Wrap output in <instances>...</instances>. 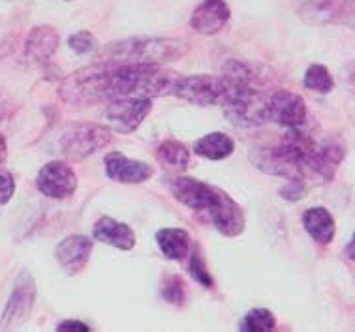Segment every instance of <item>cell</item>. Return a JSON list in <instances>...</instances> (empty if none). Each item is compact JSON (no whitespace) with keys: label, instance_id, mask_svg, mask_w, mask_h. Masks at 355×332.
I'll use <instances>...</instances> for the list:
<instances>
[{"label":"cell","instance_id":"cell-20","mask_svg":"<svg viewBox=\"0 0 355 332\" xmlns=\"http://www.w3.org/2000/svg\"><path fill=\"white\" fill-rule=\"evenodd\" d=\"M156 243L162 254L171 261H181L190 252V235L184 229H160L156 233Z\"/></svg>","mask_w":355,"mask_h":332},{"label":"cell","instance_id":"cell-3","mask_svg":"<svg viewBox=\"0 0 355 332\" xmlns=\"http://www.w3.org/2000/svg\"><path fill=\"white\" fill-rule=\"evenodd\" d=\"M184 42L175 38H130L100 51V62L110 64H166L187 55Z\"/></svg>","mask_w":355,"mask_h":332},{"label":"cell","instance_id":"cell-11","mask_svg":"<svg viewBox=\"0 0 355 332\" xmlns=\"http://www.w3.org/2000/svg\"><path fill=\"white\" fill-rule=\"evenodd\" d=\"M306 119V103L295 92L278 89L269 96V121L277 122L284 128H297L303 126Z\"/></svg>","mask_w":355,"mask_h":332},{"label":"cell","instance_id":"cell-12","mask_svg":"<svg viewBox=\"0 0 355 332\" xmlns=\"http://www.w3.org/2000/svg\"><path fill=\"white\" fill-rule=\"evenodd\" d=\"M92 241L85 235H70L62 238L55 248V257L60 267L64 268L66 274H79L92 254Z\"/></svg>","mask_w":355,"mask_h":332},{"label":"cell","instance_id":"cell-28","mask_svg":"<svg viewBox=\"0 0 355 332\" xmlns=\"http://www.w3.org/2000/svg\"><path fill=\"white\" fill-rule=\"evenodd\" d=\"M58 332H89V325L83 323V321H76V320H68V321H62L57 329Z\"/></svg>","mask_w":355,"mask_h":332},{"label":"cell","instance_id":"cell-22","mask_svg":"<svg viewBox=\"0 0 355 332\" xmlns=\"http://www.w3.org/2000/svg\"><path fill=\"white\" fill-rule=\"evenodd\" d=\"M275 326H277V317L267 308H254L241 321L243 332H271L275 331Z\"/></svg>","mask_w":355,"mask_h":332},{"label":"cell","instance_id":"cell-23","mask_svg":"<svg viewBox=\"0 0 355 332\" xmlns=\"http://www.w3.org/2000/svg\"><path fill=\"white\" fill-rule=\"evenodd\" d=\"M304 87L312 92H318V94H327L335 87V81H333V76L331 71L322 64H312L304 73L303 79Z\"/></svg>","mask_w":355,"mask_h":332},{"label":"cell","instance_id":"cell-21","mask_svg":"<svg viewBox=\"0 0 355 332\" xmlns=\"http://www.w3.org/2000/svg\"><path fill=\"white\" fill-rule=\"evenodd\" d=\"M156 158L160 160L162 166L168 167L171 171H187L190 166V150L181 141H162L156 147Z\"/></svg>","mask_w":355,"mask_h":332},{"label":"cell","instance_id":"cell-25","mask_svg":"<svg viewBox=\"0 0 355 332\" xmlns=\"http://www.w3.org/2000/svg\"><path fill=\"white\" fill-rule=\"evenodd\" d=\"M68 47L78 55H91L98 49V40L89 30H79L68 40Z\"/></svg>","mask_w":355,"mask_h":332},{"label":"cell","instance_id":"cell-10","mask_svg":"<svg viewBox=\"0 0 355 332\" xmlns=\"http://www.w3.org/2000/svg\"><path fill=\"white\" fill-rule=\"evenodd\" d=\"M36 186L46 198H71L78 190V175L64 161H49L40 169Z\"/></svg>","mask_w":355,"mask_h":332},{"label":"cell","instance_id":"cell-7","mask_svg":"<svg viewBox=\"0 0 355 332\" xmlns=\"http://www.w3.org/2000/svg\"><path fill=\"white\" fill-rule=\"evenodd\" d=\"M150 111H153L150 98H113L105 107V119L115 132L132 134L141 126V122L149 116Z\"/></svg>","mask_w":355,"mask_h":332},{"label":"cell","instance_id":"cell-6","mask_svg":"<svg viewBox=\"0 0 355 332\" xmlns=\"http://www.w3.org/2000/svg\"><path fill=\"white\" fill-rule=\"evenodd\" d=\"M299 17L310 25L354 26V0H303L297 8Z\"/></svg>","mask_w":355,"mask_h":332},{"label":"cell","instance_id":"cell-5","mask_svg":"<svg viewBox=\"0 0 355 332\" xmlns=\"http://www.w3.org/2000/svg\"><path fill=\"white\" fill-rule=\"evenodd\" d=\"M168 188L179 203L196 212H207L209 216L218 207L224 190L198 180L194 177H175L168 180Z\"/></svg>","mask_w":355,"mask_h":332},{"label":"cell","instance_id":"cell-24","mask_svg":"<svg viewBox=\"0 0 355 332\" xmlns=\"http://www.w3.org/2000/svg\"><path fill=\"white\" fill-rule=\"evenodd\" d=\"M160 293L173 306H184L187 304V283L182 281L181 276H166L164 281H162Z\"/></svg>","mask_w":355,"mask_h":332},{"label":"cell","instance_id":"cell-8","mask_svg":"<svg viewBox=\"0 0 355 332\" xmlns=\"http://www.w3.org/2000/svg\"><path fill=\"white\" fill-rule=\"evenodd\" d=\"M34 304H36V281L28 270H21L15 280V286H13L12 295H10V300H8L2 321H0L2 326L17 329L23 325L31 317Z\"/></svg>","mask_w":355,"mask_h":332},{"label":"cell","instance_id":"cell-2","mask_svg":"<svg viewBox=\"0 0 355 332\" xmlns=\"http://www.w3.org/2000/svg\"><path fill=\"white\" fill-rule=\"evenodd\" d=\"M103 64L105 96L113 98H164L171 96L181 73L164 64Z\"/></svg>","mask_w":355,"mask_h":332},{"label":"cell","instance_id":"cell-13","mask_svg":"<svg viewBox=\"0 0 355 332\" xmlns=\"http://www.w3.org/2000/svg\"><path fill=\"white\" fill-rule=\"evenodd\" d=\"M103 164H105L107 177L115 182H123V184H139V182H145L155 175V169L149 164L132 160L119 150L107 154Z\"/></svg>","mask_w":355,"mask_h":332},{"label":"cell","instance_id":"cell-17","mask_svg":"<svg viewBox=\"0 0 355 332\" xmlns=\"http://www.w3.org/2000/svg\"><path fill=\"white\" fill-rule=\"evenodd\" d=\"M58 42H60V36L53 26H34L33 33L26 38V55L36 62H46L58 49Z\"/></svg>","mask_w":355,"mask_h":332},{"label":"cell","instance_id":"cell-14","mask_svg":"<svg viewBox=\"0 0 355 332\" xmlns=\"http://www.w3.org/2000/svg\"><path fill=\"white\" fill-rule=\"evenodd\" d=\"M230 15L232 12L224 0H203L192 13L190 26L201 36H214L227 25Z\"/></svg>","mask_w":355,"mask_h":332},{"label":"cell","instance_id":"cell-15","mask_svg":"<svg viewBox=\"0 0 355 332\" xmlns=\"http://www.w3.org/2000/svg\"><path fill=\"white\" fill-rule=\"evenodd\" d=\"M92 235L100 243L113 246V248L124 250V252H130L136 246V233H134V229L128 224L119 222V220L111 216L100 218L94 224Z\"/></svg>","mask_w":355,"mask_h":332},{"label":"cell","instance_id":"cell-16","mask_svg":"<svg viewBox=\"0 0 355 332\" xmlns=\"http://www.w3.org/2000/svg\"><path fill=\"white\" fill-rule=\"evenodd\" d=\"M209 218H211L214 227L222 235L239 236L245 231V214H243V209L227 193L222 195L218 207L214 209V212Z\"/></svg>","mask_w":355,"mask_h":332},{"label":"cell","instance_id":"cell-27","mask_svg":"<svg viewBox=\"0 0 355 332\" xmlns=\"http://www.w3.org/2000/svg\"><path fill=\"white\" fill-rule=\"evenodd\" d=\"M15 193V180H13L12 173L0 169V207L6 204Z\"/></svg>","mask_w":355,"mask_h":332},{"label":"cell","instance_id":"cell-26","mask_svg":"<svg viewBox=\"0 0 355 332\" xmlns=\"http://www.w3.org/2000/svg\"><path fill=\"white\" fill-rule=\"evenodd\" d=\"M188 270H190V274L194 280H198L201 286H205V288H213V278L209 276L205 267V261L201 259V256L196 252L190 257V265H188Z\"/></svg>","mask_w":355,"mask_h":332},{"label":"cell","instance_id":"cell-19","mask_svg":"<svg viewBox=\"0 0 355 332\" xmlns=\"http://www.w3.org/2000/svg\"><path fill=\"white\" fill-rule=\"evenodd\" d=\"M233 150H235V143L232 137L220 132H211L194 143V152L207 160H224L232 156Z\"/></svg>","mask_w":355,"mask_h":332},{"label":"cell","instance_id":"cell-9","mask_svg":"<svg viewBox=\"0 0 355 332\" xmlns=\"http://www.w3.org/2000/svg\"><path fill=\"white\" fill-rule=\"evenodd\" d=\"M224 79L214 76H181L173 96L194 105H220L224 100Z\"/></svg>","mask_w":355,"mask_h":332},{"label":"cell","instance_id":"cell-4","mask_svg":"<svg viewBox=\"0 0 355 332\" xmlns=\"http://www.w3.org/2000/svg\"><path fill=\"white\" fill-rule=\"evenodd\" d=\"M113 139L111 130L98 124H73L58 137V150L73 161L85 160Z\"/></svg>","mask_w":355,"mask_h":332},{"label":"cell","instance_id":"cell-29","mask_svg":"<svg viewBox=\"0 0 355 332\" xmlns=\"http://www.w3.org/2000/svg\"><path fill=\"white\" fill-rule=\"evenodd\" d=\"M8 156V145H6V139H4V135L0 134V164H4Z\"/></svg>","mask_w":355,"mask_h":332},{"label":"cell","instance_id":"cell-1","mask_svg":"<svg viewBox=\"0 0 355 332\" xmlns=\"http://www.w3.org/2000/svg\"><path fill=\"white\" fill-rule=\"evenodd\" d=\"M344 147L336 141L318 143L301 126L290 128L277 147H258L250 152V160L259 171L290 180L309 177L333 180L344 160Z\"/></svg>","mask_w":355,"mask_h":332},{"label":"cell","instance_id":"cell-18","mask_svg":"<svg viewBox=\"0 0 355 332\" xmlns=\"http://www.w3.org/2000/svg\"><path fill=\"white\" fill-rule=\"evenodd\" d=\"M303 227L318 244H331L335 238V220L323 207H312L303 212Z\"/></svg>","mask_w":355,"mask_h":332}]
</instances>
